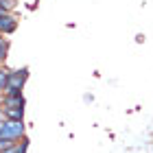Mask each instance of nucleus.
Segmentation results:
<instances>
[{
    "label": "nucleus",
    "mask_w": 153,
    "mask_h": 153,
    "mask_svg": "<svg viewBox=\"0 0 153 153\" xmlns=\"http://www.w3.org/2000/svg\"><path fill=\"white\" fill-rule=\"evenodd\" d=\"M2 153H18V144H16V147H11V149H7V151H2Z\"/></svg>",
    "instance_id": "obj_10"
},
{
    "label": "nucleus",
    "mask_w": 153,
    "mask_h": 153,
    "mask_svg": "<svg viewBox=\"0 0 153 153\" xmlns=\"http://www.w3.org/2000/svg\"><path fill=\"white\" fill-rule=\"evenodd\" d=\"M29 81V68H16L9 70V83H7V92L4 94H22V90Z\"/></svg>",
    "instance_id": "obj_2"
},
{
    "label": "nucleus",
    "mask_w": 153,
    "mask_h": 153,
    "mask_svg": "<svg viewBox=\"0 0 153 153\" xmlns=\"http://www.w3.org/2000/svg\"><path fill=\"white\" fill-rule=\"evenodd\" d=\"M18 24H20V18L16 13H2L0 16V35L9 37L18 31Z\"/></svg>",
    "instance_id": "obj_3"
},
{
    "label": "nucleus",
    "mask_w": 153,
    "mask_h": 153,
    "mask_svg": "<svg viewBox=\"0 0 153 153\" xmlns=\"http://www.w3.org/2000/svg\"><path fill=\"white\" fill-rule=\"evenodd\" d=\"M0 9H2L4 13H16L18 0H0Z\"/></svg>",
    "instance_id": "obj_8"
},
{
    "label": "nucleus",
    "mask_w": 153,
    "mask_h": 153,
    "mask_svg": "<svg viewBox=\"0 0 153 153\" xmlns=\"http://www.w3.org/2000/svg\"><path fill=\"white\" fill-rule=\"evenodd\" d=\"M7 83H9V70L4 66H0V96L7 92Z\"/></svg>",
    "instance_id": "obj_7"
},
{
    "label": "nucleus",
    "mask_w": 153,
    "mask_h": 153,
    "mask_svg": "<svg viewBox=\"0 0 153 153\" xmlns=\"http://www.w3.org/2000/svg\"><path fill=\"white\" fill-rule=\"evenodd\" d=\"M0 138L20 142L22 138H26L24 123H13V120H4V118H0Z\"/></svg>",
    "instance_id": "obj_1"
},
{
    "label": "nucleus",
    "mask_w": 153,
    "mask_h": 153,
    "mask_svg": "<svg viewBox=\"0 0 153 153\" xmlns=\"http://www.w3.org/2000/svg\"><path fill=\"white\" fill-rule=\"evenodd\" d=\"M0 118L13 123H24V107H4L0 109Z\"/></svg>",
    "instance_id": "obj_5"
},
{
    "label": "nucleus",
    "mask_w": 153,
    "mask_h": 153,
    "mask_svg": "<svg viewBox=\"0 0 153 153\" xmlns=\"http://www.w3.org/2000/svg\"><path fill=\"white\" fill-rule=\"evenodd\" d=\"M7 55H9V39L4 35H0V66H4Z\"/></svg>",
    "instance_id": "obj_6"
},
{
    "label": "nucleus",
    "mask_w": 153,
    "mask_h": 153,
    "mask_svg": "<svg viewBox=\"0 0 153 153\" xmlns=\"http://www.w3.org/2000/svg\"><path fill=\"white\" fill-rule=\"evenodd\" d=\"M26 105V99L24 94H2L0 96V107H24Z\"/></svg>",
    "instance_id": "obj_4"
},
{
    "label": "nucleus",
    "mask_w": 153,
    "mask_h": 153,
    "mask_svg": "<svg viewBox=\"0 0 153 153\" xmlns=\"http://www.w3.org/2000/svg\"><path fill=\"white\" fill-rule=\"evenodd\" d=\"M2 13H4V11H2V9H0V16H2Z\"/></svg>",
    "instance_id": "obj_11"
},
{
    "label": "nucleus",
    "mask_w": 153,
    "mask_h": 153,
    "mask_svg": "<svg viewBox=\"0 0 153 153\" xmlns=\"http://www.w3.org/2000/svg\"><path fill=\"white\" fill-rule=\"evenodd\" d=\"M18 142H13V140H7V138H0V153L7 151V149H11V147H16Z\"/></svg>",
    "instance_id": "obj_9"
}]
</instances>
